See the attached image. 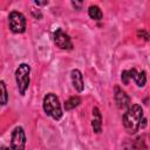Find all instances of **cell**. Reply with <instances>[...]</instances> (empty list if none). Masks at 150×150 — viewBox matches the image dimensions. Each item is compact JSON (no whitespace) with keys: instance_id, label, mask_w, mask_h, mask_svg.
I'll return each instance as SVG.
<instances>
[{"instance_id":"obj_1","label":"cell","mask_w":150,"mask_h":150,"mask_svg":"<svg viewBox=\"0 0 150 150\" xmlns=\"http://www.w3.org/2000/svg\"><path fill=\"white\" fill-rule=\"evenodd\" d=\"M144 120L143 109L139 104H131L123 115V127L129 134H136Z\"/></svg>"},{"instance_id":"obj_2","label":"cell","mask_w":150,"mask_h":150,"mask_svg":"<svg viewBox=\"0 0 150 150\" xmlns=\"http://www.w3.org/2000/svg\"><path fill=\"white\" fill-rule=\"evenodd\" d=\"M42 107L45 112L50 116L53 120L59 121L61 120L63 112H62V108H61V103L59 97L54 94V93H48L47 95H45L43 101H42Z\"/></svg>"},{"instance_id":"obj_3","label":"cell","mask_w":150,"mask_h":150,"mask_svg":"<svg viewBox=\"0 0 150 150\" xmlns=\"http://www.w3.org/2000/svg\"><path fill=\"white\" fill-rule=\"evenodd\" d=\"M30 66L27 63H21L15 70V81H16V87L19 90L20 95H25L26 90L29 87L30 82Z\"/></svg>"},{"instance_id":"obj_4","label":"cell","mask_w":150,"mask_h":150,"mask_svg":"<svg viewBox=\"0 0 150 150\" xmlns=\"http://www.w3.org/2000/svg\"><path fill=\"white\" fill-rule=\"evenodd\" d=\"M8 25L9 29L15 34L25 33L26 30V18L22 13L18 11H13L8 15Z\"/></svg>"},{"instance_id":"obj_5","label":"cell","mask_w":150,"mask_h":150,"mask_svg":"<svg viewBox=\"0 0 150 150\" xmlns=\"http://www.w3.org/2000/svg\"><path fill=\"white\" fill-rule=\"evenodd\" d=\"M53 40H54L55 46L60 49H63V50H71L73 49V42H71L70 36L67 33H64L61 28H57L54 32Z\"/></svg>"},{"instance_id":"obj_6","label":"cell","mask_w":150,"mask_h":150,"mask_svg":"<svg viewBox=\"0 0 150 150\" xmlns=\"http://www.w3.org/2000/svg\"><path fill=\"white\" fill-rule=\"evenodd\" d=\"M26 135L22 127H16L11 135V149L12 150H25Z\"/></svg>"},{"instance_id":"obj_7","label":"cell","mask_w":150,"mask_h":150,"mask_svg":"<svg viewBox=\"0 0 150 150\" xmlns=\"http://www.w3.org/2000/svg\"><path fill=\"white\" fill-rule=\"evenodd\" d=\"M114 100L118 109H128L131 105V100L129 95L118 86H116L114 89Z\"/></svg>"},{"instance_id":"obj_8","label":"cell","mask_w":150,"mask_h":150,"mask_svg":"<svg viewBox=\"0 0 150 150\" xmlns=\"http://www.w3.org/2000/svg\"><path fill=\"white\" fill-rule=\"evenodd\" d=\"M70 79H71V83L73 87L75 88V90H77L79 93L83 91L84 89V81H83V75L79 69H73L70 73Z\"/></svg>"},{"instance_id":"obj_9","label":"cell","mask_w":150,"mask_h":150,"mask_svg":"<svg viewBox=\"0 0 150 150\" xmlns=\"http://www.w3.org/2000/svg\"><path fill=\"white\" fill-rule=\"evenodd\" d=\"M129 74H130V79L134 80L138 87H144L145 86V83H146V74H145L144 70L137 71L136 68H131V69H129Z\"/></svg>"},{"instance_id":"obj_10","label":"cell","mask_w":150,"mask_h":150,"mask_svg":"<svg viewBox=\"0 0 150 150\" xmlns=\"http://www.w3.org/2000/svg\"><path fill=\"white\" fill-rule=\"evenodd\" d=\"M91 128L94 132L100 134L102 131V115L97 107L93 109V120H91Z\"/></svg>"},{"instance_id":"obj_11","label":"cell","mask_w":150,"mask_h":150,"mask_svg":"<svg viewBox=\"0 0 150 150\" xmlns=\"http://www.w3.org/2000/svg\"><path fill=\"white\" fill-rule=\"evenodd\" d=\"M125 150H149L145 142L142 137H137L136 139L131 141L128 145H125Z\"/></svg>"},{"instance_id":"obj_12","label":"cell","mask_w":150,"mask_h":150,"mask_svg":"<svg viewBox=\"0 0 150 150\" xmlns=\"http://www.w3.org/2000/svg\"><path fill=\"white\" fill-rule=\"evenodd\" d=\"M88 15L90 16V19L93 20H101L103 18V13L101 11V8L96 5H91L89 8H88Z\"/></svg>"},{"instance_id":"obj_13","label":"cell","mask_w":150,"mask_h":150,"mask_svg":"<svg viewBox=\"0 0 150 150\" xmlns=\"http://www.w3.org/2000/svg\"><path fill=\"white\" fill-rule=\"evenodd\" d=\"M81 103V98L79 96H71L64 102V109L66 110H73L76 107H79Z\"/></svg>"},{"instance_id":"obj_14","label":"cell","mask_w":150,"mask_h":150,"mask_svg":"<svg viewBox=\"0 0 150 150\" xmlns=\"http://www.w3.org/2000/svg\"><path fill=\"white\" fill-rule=\"evenodd\" d=\"M0 87H1V104L5 105L7 103V101H8V94H7L5 81H1L0 82Z\"/></svg>"},{"instance_id":"obj_15","label":"cell","mask_w":150,"mask_h":150,"mask_svg":"<svg viewBox=\"0 0 150 150\" xmlns=\"http://www.w3.org/2000/svg\"><path fill=\"white\" fill-rule=\"evenodd\" d=\"M121 80L123 82V84H129L130 82V74H129V70H123L121 73Z\"/></svg>"},{"instance_id":"obj_16","label":"cell","mask_w":150,"mask_h":150,"mask_svg":"<svg viewBox=\"0 0 150 150\" xmlns=\"http://www.w3.org/2000/svg\"><path fill=\"white\" fill-rule=\"evenodd\" d=\"M137 36H139V38H142V39H144L145 41H148V40H150V34L146 32V30H137Z\"/></svg>"},{"instance_id":"obj_17","label":"cell","mask_w":150,"mask_h":150,"mask_svg":"<svg viewBox=\"0 0 150 150\" xmlns=\"http://www.w3.org/2000/svg\"><path fill=\"white\" fill-rule=\"evenodd\" d=\"M32 14H33L34 18H36V19H41V18H42V14H41V12H40L39 9H33V11H32Z\"/></svg>"},{"instance_id":"obj_18","label":"cell","mask_w":150,"mask_h":150,"mask_svg":"<svg viewBox=\"0 0 150 150\" xmlns=\"http://www.w3.org/2000/svg\"><path fill=\"white\" fill-rule=\"evenodd\" d=\"M71 5L75 7V9H81V7H82V1H71Z\"/></svg>"},{"instance_id":"obj_19","label":"cell","mask_w":150,"mask_h":150,"mask_svg":"<svg viewBox=\"0 0 150 150\" xmlns=\"http://www.w3.org/2000/svg\"><path fill=\"white\" fill-rule=\"evenodd\" d=\"M34 4L35 5H38V6H45V5H48V1H34Z\"/></svg>"},{"instance_id":"obj_20","label":"cell","mask_w":150,"mask_h":150,"mask_svg":"<svg viewBox=\"0 0 150 150\" xmlns=\"http://www.w3.org/2000/svg\"><path fill=\"white\" fill-rule=\"evenodd\" d=\"M1 150H9L7 146H5V145H1Z\"/></svg>"}]
</instances>
